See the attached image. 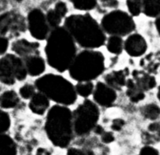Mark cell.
I'll return each mask as SVG.
<instances>
[{
	"instance_id": "34",
	"label": "cell",
	"mask_w": 160,
	"mask_h": 155,
	"mask_svg": "<svg viewBox=\"0 0 160 155\" xmlns=\"http://www.w3.org/2000/svg\"><path fill=\"white\" fill-rule=\"evenodd\" d=\"M138 155H158V152L156 149L150 146H146L143 147Z\"/></svg>"
},
{
	"instance_id": "25",
	"label": "cell",
	"mask_w": 160,
	"mask_h": 155,
	"mask_svg": "<svg viewBox=\"0 0 160 155\" xmlns=\"http://www.w3.org/2000/svg\"><path fill=\"white\" fill-rule=\"evenodd\" d=\"M74 7L78 10L88 11L96 7L98 0H70Z\"/></svg>"
},
{
	"instance_id": "14",
	"label": "cell",
	"mask_w": 160,
	"mask_h": 155,
	"mask_svg": "<svg viewBox=\"0 0 160 155\" xmlns=\"http://www.w3.org/2000/svg\"><path fill=\"white\" fill-rule=\"evenodd\" d=\"M23 60L24 61L28 75H29L30 76H38L45 71V61L43 58L39 56V54L32 55V56H28Z\"/></svg>"
},
{
	"instance_id": "8",
	"label": "cell",
	"mask_w": 160,
	"mask_h": 155,
	"mask_svg": "<svg viewBox=\"0 0 160 155\" xmlns=\"http://www.w3.org/2000/svg\"><path fill=\"white\" fill-rule=\"evenodd\" d=\"M24 61L16 54H7L0 59V82L7 85L27 78Z\"/></svg>"
},
{
	"instance_id": "37",
	"label": "cell",
	"mask_w": 160,
	"mask_h": 155,
	"mask_svg": "<svg viewBox=\"0 0 160 155\" xmlns=\"http://www.w3.org/2000/svg\"><path fill=\"white\" fill-rule=\"evenodd\" d=\"M67 155H87V153H84L82 150L77 148H69L68 150Z\"/></svg>"
},
{
	"instance_id": "13",
	"label": "cell",
	"mask_w": 160,
	"mask_h": 155,
	"mask_svg": "<svg viewBox=\"0 0 160 155\" xmlns=\"http://www.w3.org/2000/svg\"><path fill=\"white\" fill-rule=\"evenodd\" d=\"M38 49L39 44L38 42H30L25 38L18 39L12 44V50L17 56L22 59L32 55L39 54Z\"/></svg>"
},
{
	"instance_id": "18",
	"label": "cell",
	"mask_w": 160,
	"mask_h": 155,
	"mask_svg": "<svg viewBox=\"0 0 160 155\" xmlns=\"http://www.w3.org/2000/svg\"><path fill=\"white\" fill-rule=\"evenodd\" d=\"M16 143L7 134L0 135V155H17Z\"/></svg>"
},
{
	"instance_id": "23",
	"label": "cell",
	"mask_w": 160,
	"mask_h": 155,
	"mask_svg": "<svg viewBox=\"0 0 160 155\" xmlns=\"http://www.w3.org/2000/svg\"><path fill=\"white\" fill-rule=\"evenodd\" d=\"M141 114L149 120H156L160 116V107L155 104H149L141 109Z\"/></svg>"
},
{
	"instance_id": "20",
	"label": "cell",
	"mask_w": 160,
	"mask_h": 155,
	"mask_svg": "<svg viewBox=\"0 0 160 155\" xmlns=\"http://www.w3.org/2000/svg\"><path fill=\"white\" fill-rule=\"evenodd\" d=\"M20 98L13 90L6 91L0 96V107L4 109L14 108L18 105Z\"/></svg>"
},
{
	"instance_id": "2",
	"label": "cell",
	"mask_w": 160,
	"mask_h": 155,
	"mask_svg": "<svg viewBox=\"0 0 160 155\" xmlns=\"http://www.w3.org/2000/svg\"><path fill=\"white\" fill-rule=\"evenodd\" d=\"M64 27L72 35L75 43L87 50L100 48L107 40L101 24L88 13L68 17Z\"/></svg>"
},
{
	"instance_id": "29",
	"label": "cell",
	"mask_w": 160,
	"mask_h": 155,
	"mask_svg": "<svg viewBox=\"0 0 160 155\" xmlns=\"http://www.w3.org/2000/svg\"><path fill=\"white\" fill-rule=\"evenodd\" d=\"M35 90L36 89H35V85H32V84H25L21 87L19 90V94L23 99H30L36 93Z\"/></svg>"
},
{
	"instance_id": "26",
	"label": "cell",
	"mask_w": 160,
	"mask_h": 155,
	"mask_svg": "<svg viewBox=\"0 0 160 155\" xmlns=\"http://www.w3.org/2000/svg\"><path fill=\"white\" fill-rule=\"evenodd\" d=\"M46 18H47V23L51 29L59 27L63 19L53 9L50 10L47 12L46 14Z\"/></svg>"
},
{
	"instance_id": "11",
	"label": "cell",
	"mask_w": 160,
	"mask_h": 155,
	"mask_svg": "<svg viewBox=\"0 0 160 155\" xmlns=\"http://www.w3.org/2000/svg\"><path fill=\"white\" fill-rule=\"evenodd\" d=\"M93 96L95 104L104 107H111L117 99L116 91L102 82L95 85Z\"/></svg>"
},
{
	"instance_id": "40",
	"label": "cell",
	"mask_w": 160,
	"mask_h": 155,
	"mask_svg": "<svg viewBox=\"0 0 160 155\" xmlns=\"http://www.w3.org/2000/svg\"><path fill=\"white\" fill-rule=\"evenodd\" d=\"M157 96H158V99L160 100V85L158 89V94H157Z\"/></svg>"
},
{
	"instance_id": "17",
	"label": "cell",
	"mask_w": 160,
	"mask_h": 155,
	"mask_svg": "<svg viewBox=\"0 0 160 155\" xmlns=\"http://www.w3.org/2000/svg\"><path fill=\"white\" fill-rule=\"evenodd\" d=\"M132 75H133V81L144 92L152 90L156 85V80L155 77L145 72L134 70L132 73Z\"/></svg>"
},
{
	"instance_id": "27",
	"label": "cell",
	"mask_w": 160,
	"mask_h": 155,
	"mask_svg": "<svg viewBox=\"0 0 160 155\" xmlns=\"http://www.w3.org/2000/svg\"><path fill=\"white\" fill-rule=\"evenodd\" d=\"M127 5L131 16H139L142 11V0H127Z\"/></svg>"
},
{
	"instance_id": "10",
	"label": "cell",
	"mask_w": 160,
	"mask_h": 155,
	"mask_svg": "<svg viewBox=\"0 0 160 155\" xmlns=\"http://www.w3.org/2000/svg\"><path fill=\"white\" fill-rule=\"evenodd\" d=\"M24 19L13 12L5 13L0 16V35L5 36L8 33H18L25 31Z\"/></svg>"
},
{
	"instance_id": "6",
	"label": "cell",
	"mask_w": 160,
	"mask_h": 155,
	"mask_svg": "<svg viewBox=\"0 0 160 155\" xmlns=\"http://www.w3.org/2000/svg\"><path fill=\"white\" fill-rule=\"evenodd\" d=\"M74 133L78 136H86L93 131L98 125L100 110L98 104L90 99H85L72 112Z\"/></svg>"
},
{
	"instance_id": "35",
	"label": "cell",
	"mask_w": 160,
	"mask_h": 155,
	"mask_svg": "<svg viewBox=\"0 0 160 155\" xmlns=\"http://www.w3.org/2000/svg\"><path fill=\"white\" fill-rule=\"evenodd\" d=\"M101 140L104 143H110L115 140V136H114L113 133L111 132H104L101 135Z\"/></svg>"
},
{
	"instance_id": "19",
	"label": "cell",
	"mask_w": 160,
	"mask_h": 155,
	"mask_svg": "<svg viewBox=\"0 0 160 155\" xmlns=\"http://www.w3.org/2000/svg\"><path fill=\"white\" fill-rule=\"evenodd\" d=\"M127 95L130 100L133 103H138L144 99V92L138 86L133 79H127Z\"/></svg>"
},
{
	"instance_id": "12",
	"label": "cell",
	"mask_w": 160,
	"mask_h": 155,
	"mask_svg": "<svg viewBox=\"0 0 160 155\" xmlns=\"http://www.w3.org/2000/svg\"><path fill=\"white\" fill-rule=\"evenodd\" d=\"M148 49L147 42L142 35L131 34L124 42V50L130 56H141Z\"/></svg>"
},
{
	"instance_id": "33",
	"label": "cell",
	"mask_w": 160,
	"mask_h": 155,
	"mask_svg": "<svg viewBox=\"0 0 160 155\" xmlns=\"http://www.w3.org/2000/svg\"><path fill=\"white\" fill-rule=\"evenodd\" d=\"M125 125V121L121 119H115L112 121L111 128L114 131H120Z\"/></svg>"
},
{
	"instance_id": "4",
	"label": "cell",
	"mask_w": 160,
	"mask_h": 155,
	"mask_svg": "<svg viewBox=\"0 0 160 155\" xmlns=\"http://www.w3.org/2000/svg\"><path fill=\"white\" fill-rule=\"evenodd\" d=\"M34 85L50 100L54 101L59 105L68 107L75 104L77 99L75 87L61 75L47 74L36 79Z\"/></svg>"
},
{
	"instance_id": "5",
	"label": "cell",
	"mask_w": 160,
	"mask_h": 155,
	"mask_svg": "<svg viewBox=\"0 0 160 155\" xmlns=\"http://www.w3.org/2000/svg\"><path fill=\"white\" fill-rule=\"evenodd\" d=\"M105 70L104 56L101 52L86 50L77 53L68 69L69 75L78 82H92Z\"/></svg>"
},
{
	"instance_id": "22",
	"label": "cell",
	"mask_w": 160,
	"mask_h": 155,
	"mask_svg": "<svg viewBox=\"0 0 160 155\" xmlns=\"http://www.w3.org/2000/svg\"><path fill=\"white\" fill-rule=\"evenodd\" d=\"M107 49L112 54L118 55L122 53L124 49V41L122 37L110 35L107 40Z\"/></svg>"
},
{
	"instance_id": "38",
	"label": "cell",
	"mask_w": 160,
	"mask_h": 155,
	"mask_svg": "<svg viewBox=\"0 0 160 155\" xmlns=\"http://www.w3.org/2000/svg\"><path fill=\"white\" fill-rule=\"evenodd\" d=\"M93 132H94L96 134L101 135H101L104 133V129L101 125H97V126L94 128V129H93Z\"/></svg>"
},
{
	"instance_id": "21",
	"label": "cell",
	"mask_w": 160,
	"mask_h": 155,
	"mask_svg": "<svg viewBox=\"0 0 160 155\" xmlns=\"http://www.w3.org/2000/svg\"><path fill=\"white\" fill-rule=\"evenodd\" d=\"M142 10L150 17L160 16V0H142Z\"/></svg>"
},
{
	"instance_id": "28",
	"label": "cell",
	"mask_w": 160,
	"mask_h": 155,
	"mask_svg": "<svg viewBox=\"0 0 160 155\" xmlns=\"http://www.w3.org/2000/svg\"><path fill=\"white\" fill-rule=\"evenodd\" d=\"M11 125L10 115L2 110H0V135L5 134Z\"/></svg>"
},
{
	"instance_id": "32",
	"label": "cell",
	"mask_w": 160,
	"mask_h": 155,
	"mask_svg": "<svg viewBox=\"0 0 160 155\" xmlns=\"http://www.w3.org/2000/svg\"><path fill=\"white\" fill-rule=\"evenodd\" d=\"M9 47L8 38L5 36L0 35V56L5 54Z\"/></svg>"
},
{
	"instance_id": "7",
	"label": "cell",
	"mask_w": 160,
	"mask_h": 155,
	"mask_svg": "<svg viewBox=\"0 0 160 155\" xmlns=\"http://www.w3.org/2000/svg\"><path fill=\"white\" fill-rule=\"evenodd\" d=\"M101 26L104 33L120 37L130 35L136 28L131 15L122 10H114L104 15Z\"/></svg>"
},
{
	"instance_id": "1",
	"label": "cell",
	"mask_w": 160,
	"mask_h": 155,
	"mask_svg": "<svg viewBox=\"0 0 160 155\" xmlns=\"http://www.w3.org/2000/svg\"><path fill=\"white\" fill-rule=\"evenodd\" d=\"M47 61L58 72L68 70L77 55L76 43L64 26L51 29L45 47Z\"/></svg>"
},
{
	"instance_id": "41",
	"label": "cell",
	"mask_w": 160,
	"mask_h": 155,
	"mask_svg": "<svg viewBox=\"0 0 160 155\" xmlns=\"http://www.w3.org/2000/svg\"><path fill=\"white\" fill-rule=\"evenodd\" d=\"M16 1H17V2H22V1H23V0H16Z\"/></svg>"
},
{
	"instance_id": "36",
	"label": "cell",
	"mask_w": 160,
	"mask_h": 155,
	"mask_svg": "<svg viewBox=\"0 0 160 155\" xmlns=\"http://www.w3.org/2000/svg\"><path fill=\"white\" fill-rule=\"evenodd\" d=\"M104 7L109 8H115L118 6V2L117 0H100Z\"/></svg>"
},
{
	"instance_id": "9",
	"label": "cell",
	"mask_w": 160,
	"mask_h": 155,
	"mask_svg": "<svg viewBox=\"0 0 160 155\" xmlns=\"http://www.w3.org/2000/svg\"><path fill=\"white\" fill-rule=\"evenodd\" d=\"M28 27L32 36L40 41L47 39L51 31L46 15L39 9H33L28 13Z\"/></svg>"
},
{
	"instance_id": "30",
	"label": "cell",
	"mask_w": 160,
	"mask_h": 155,
	"mask_svg": "<svg viewBox=\"0 0 160 155\" xmlns=\"http://www.w3.org/2000/svg\"><path fill=\"white\" fill-rule=\"evenodd\" d=\"M53 10L62 18H64L68 13V7L64 2H58L55 5V7Z\"/></svg>"
},
{
	"instance_id": "15",
	"label": "cell",
	"mask_w": 160,
	"mask_h": 155,
	"mask_svg": "<svg viewBox=\"0 0 160 155\" xmlns=\"http://www.w3.org/2000/svg\"><path fill=\"white\" fill-rule=\"evenodd\" d=\"M129 75L127 68L123 70H113L104 77L105 83L112 89L116 90H121L127 84V76Z\"/></svg>"
},
{
	"instance_id": "16",
	"label": "cell",
	"mask_w": 160,
	"mask_h": 155,
	"mask_svg": "<svg viewBox=\"0 0 160 155\" xmlns=\"http://www.w3.org/2000/svg\"><path fill=\"white\" fill-rule=\"evenodd\" d=\"M28 107L37 115H42L50 107V99L43 93L36 92L30 99Z\"/></svg>"
},
{
	"instance_id": "31",
	"label": "cell",
	"mask_w": 160,
	"mask_h": 155,
	"mask_svg": "<svg viewBox=\"0 0 160 155\" xmlns=\"http://www.w3.org/2000/svg\"><path fill=\"white\" fill-rule=\"evenodd\" d=\"M148 132L153 133L154 136H155L156 139H160V123L154 122L148 125Z\"/></svg>"
},
{
	"instance_id": "39",
	"label": "cell",
	"mask_w": 160,
	"mask_h": 155,
	"mask_svg": "<svg viewBox=\"0 0 160 155\" xmlns=\"http://www.w3.org/2000/svg\"><path fill=\"white\" fill-rule=\"evenodd\" d=\"M155 26H156L157 31H158V34L160 35V16L157 17L156 21H155Z\"/></svg>"
},
{
	"instance_id": "3",
	"label": "cell",
	"mask_w": 160,
	"mask_h": 155,
	"mask_svg": "<svg viewBox=\"0 0 160 155\" xmlns=\"http://www.w3.org/2000/svg\"><path fill=\"white\" fill-rule=\"evenodd\" d=\"M45 132L53 145L60 148L67 147L75 134L72 110L67 106H53L47 113Z\"/></svg>"
},
{
	"instance_id": "24",
	"label": "cell",
	"mask_w": 160,
	"mask_h": 155,
	"mask_svg": "<svg viewBox=\"0 0 160 155\" xmlns=\"http://www.w3.org/2000/svg\"><path fill=\"white\" fill-rule=\"evenodd\" d=\"M75 87L77 95H79L80 96L84 98L90 96L94 90V85L92 82H78Z\"/></svg>"
}]
</instances>
